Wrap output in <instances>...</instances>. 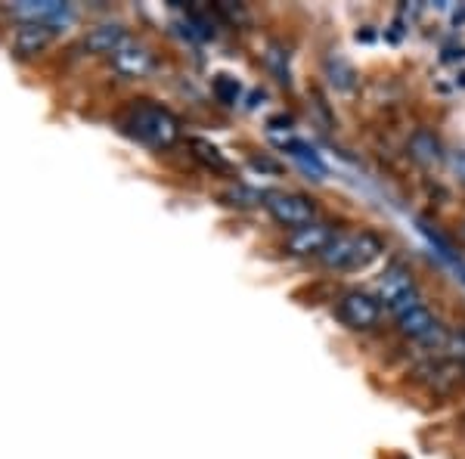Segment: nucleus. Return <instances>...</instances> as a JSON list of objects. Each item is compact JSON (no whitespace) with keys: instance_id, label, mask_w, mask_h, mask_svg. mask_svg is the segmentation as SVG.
Here are the masks:
<instances>
[{"instance_id":"obj_4","label":"nucleus","mask_w":465,"mask_h":459,"mask_svg":"<svg viewBox=\"0 0 465 459\" xmlns=\"http://www.w3.org/2000/svg\"><path fill=\"white\" fill-rule=\"evenodd\" d=\"M379 301L385 307H394L397 314H403L407 307L419 304L416 301V283H412L410 270L394 267L385 274V280L379 283Z\"/></svg>"},{"instance_id":"obj_5","label":"nucleus","mask_w":465,"mask_h":459,"mask_svg":"<svg viewBox=\"0 0 465 459\" xmlns=\"http://www.w3.org/2000/svg\"><path fill=\"white\" fill-rule=\"evenodd\" d=\"M335 239V230L322 221H311L304 227L292 230L286 239V248L292 254H322L329 248V243Z\"/></svg>"},{"instance_id":"obj_11","label":"nucleus","mask_w":465,"mask_h":459,"mask_svg":"<svg viewBox=\"0 0 465 459\" xmlns=\"http://www.w3.org/2000/svg\"><path fill=\"white\" fill-rule=\"evenodd\" d=\"M13 10H16L19 16H25V22H47V25L69 16V6L56 4V0H22Z\"/></svg>"},{"instance_id":"obj_17","label":"nucleus","mask_w":465,"mask_h":459,"mask_svg":"<svg viewBox=\"0 0 465 459\" xmlns=\"http://www.w3.org/2000/svg\"><path fill=\"white\" fill-rule=\"evenodd\" d=\"M450 168H453L456 180L465 184V149H456V153H450Z\"/></svg>"},{"instance_id":"obj_8","label":"nucleus","mask_w":465,"mask_h":459,"mask_svg":"<svg viewBox=\"0 0 465 459\" xmlns=\"http://www.w3.org/2000/svg\"><path fill=\"white\" fill-rule=\"evenodd\" d=\"M397 326H401L403 335L419 338V342H431L434 335H440L438 317L425 304H412L403 314H397Z\"/></svg>"},{"instance_id":"obj_7","label":"nucleus","mask_w":465,"mask_h":459,"mask_svg":"<svg viewBox=\"0 0 465 459\" xmlns=\"http://www.w3.org/2000/svg\"><path fill=\"white\" fill-rule=\"evenodd\" d=\"M56 37V28L47 25V22H22L13 35V50L19 56H35L41 50L50 47V41Z\"/></svg>"},{"instance_id":"obj_14","label":"nucleus","mask_w":465,"mask_h":459,"mask_svg":"<svg viewBox=\"0 0 465 459\" xmlns=\"http://www.w3.org/2000/svg\"><path fill=\"white\" fill-rule=\"evenodd\" d=\"M190 149H193V155L205 165V168H212V171H221V175H227V171L232 168L227 155L221 153V149L214 146V143H208V140H199V137H193L190 140Z\"/></svg>"},{"instance_id":"obj_12","label":"nucleus","mask_w":465,"mask_h":459,"mask_svg":"<svg viewBox=\"0 0 465 459\" xmlns=\"http://www.w3.org/2000/svg\"><path fill=\"white\" fill-rule=\"evenodd\" d=\"M381 254V239L376 233L370 230H360L354 233V245H351V261H348V270H363L370 267Z\"/></svg>"},{"instance_id":"obj_9","label":"nucleus","mask_w":465,"mask_h":459,"mask_svg":"<svg viewBox=\"0 0 465 459\" xmlns=\"http://www.w3.org/2000/svg\"><path fill=\"white\" fill-rule=\"evenodd\" d=\"M127 41H131V37H127V32L118 25V22H103V25L90 28V32L84 35V50H90V54L112 56Z\"/></svg>"},{"instance_id":"obj_16","label":"nucleus","mask_w":465,"mask_h":459,"mask_svg":"<svg viewBox=\"0 0 465 459\" xmlns=\"http://www.w3.org/2000/svg\"><path fill=\"white\" fill-rule=\"evenodd\" d=\"M264 59H267L270 69L276 72V78H280L282 85H289V63H286V54H282V50L273 44V47H270L267 54H264Z\"/></svg>"},{"instance_id":"obj_10","label":"nucleus","mask_w":465,"mask_h":459,"mask_svg":"<svg viewBox=\"0 0 465 459\" xmlns=\"http://www.w3.org/2000/svg\"><path fill=\"white\" fill-rule=\"evenodd\" d=\"M410 159L419 162L422 168H438V165L444 162V146H440V140L434 137L429 127H419V131H412Z\"/></svg>"},{"instance_id":"obj_15","label":"nucleus","mask_w":465,"mask_h":459,"mask_svg":"<svg viewBox=\"0 0 465 459\" xmlns=\"http://www.w3.org/2000/svg\"><path fill=\"white\" fill-rule=\"evenodd\" d=\"M214 94L221 103H227V106H232V103L239 100V94H242V87H239L236 78H230V75H217L214 78Z\"/></svg>"},{"instance_id":"obj_1","label":"nucleus","mask_w":465,"mask_h":459,"mask_svg":"<svg viewBox=\"0 0 465 459\" xmlns=\"http://www.w3.org/2000/svg\"><path fill=\"white\" fill-rule=\"evenodd\" d=\"M122 125L131 137H137L140 143H146V146H153V149H171L180 140L177 115L153 100L131 103L122 115Z\"/></svg>"},{"instance_id":"obj_2","label":"nucleus","mask_w":465,"mask_h":459,"mask_svg":"<svg viewBox=\"0 0 465 459\" xmlns=\"http://www.w3.org/2000/svg\"><path fill=\"white\" fill-rule=\"evenodd\" d=\"M264 208L270 212L276 224H282V227H304V224L313 221V215H317V205H313V199H307L302 193H267L264 195Z\"/></svg>"},{"instance_id":"obj_13","label":"nucleus","mask_w":465,"mask_h":459,"mask_svg":"<svg viewBox=\"0 0 465 459\" xmlns=\"http://www.w3.org/2000/svg\"><path fill=\"white\" fill-rule=\"evenodd\" d=\"M326 72H329V81H332L335 90H344V94H348V90L357 87V72L344 56H339V54L329 56L326 59Z\"/></svg>"},{"instance_id":"obj_3","label":"nucleus","mask_w":465,"mask_h":459,"mask_svg":"<svg viewBox=\"0 0 465 459\" xmlns=\"http://www.w3.org/2000/svg\"><path fill=\"white\" fill-rule=\"evenodd\" d=\"M339 317L351 329H370L381 317V301L366 295V292H348L339 301Z\"/></svg>"},{"instance_id":"obj_6","label":"nucleus","mask_w":465,"mask_h":459,"mask_svg":"<svg viewBox=\"0 0 465 459\" xmlns=\"http://www.w3.org/2000/svg\"><path fill=\"white\" fill-rule=\"evenodd\" d=\"M109 59H112V69L118 75H124V78H143V75L153 72V54L137 41L122 44Z\"/></svg>"}]
</instances>
